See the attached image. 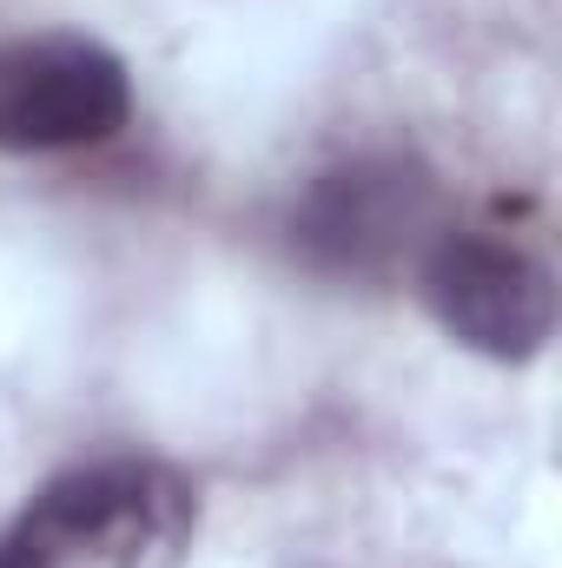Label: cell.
Instances as JSON below:
<instances>
[{
	"mask_svg": "<svg viewBox=\"0 0 562 568\" xmlns=\"http://www.w3.org/2000/svg\"><path fill=\"white\" fill-rule=\"evenodd\" d=\"M436 232V179L404 152H358L324 165L291 212V252L324 278H384L418 265Z\"/></svg>",
	"mask_w": 562,
	"mask_h": 568,
	"instance_id": "7a4b0ae2",
	"label": "cell"
},
{
	"mask_svg": "<svg viewBox=\"0 0 562 568\" xmlns=\"http://www.w3.org/2000/svg\"><path fill=\"white\" fill-rule=\"evenodd\" d=\"M418 297L423 311L456 337L463 351L490 364H530L556 337V272L496 232L443 225L418 252Z\"/></svg>",
	"mask_w": 562,
	"mask_h": 568,
	"instance_id": "3957f363",
	"label": "cell"
},
{
	"mask_svg": "<svg viewBox=\"0 0 562 568\" xmlns=\"http://www.w3.org/2000/svg\"><path fill=\"white\" fill-rule=\"evenodd\" d=\"M199 483L159 456H93L47 476L0 529V568H185Z\"/></svg>",
	"mask_w": 562,
	"mask_h": 568,
	"instance_id": "6da1fadb",
	"label": "cell"
},
{
	"mask_svg": "<svg viewBox=\"0 0 562 568\" xmlns=\"http://www.w3.org/2000/svg\"><path fill=\"white\" fill-rule=\"evenodd\" d=\"M133 120V73L87 33L0 40V152H80Z\"/></svg>",
	"mask_w": 562,
	"mask_h": 568,
	"instance_id": "277c9868",
	"label": "cell"
}]
</instances>
